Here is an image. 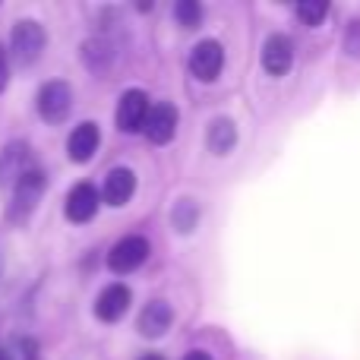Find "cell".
Returning <instances> with one entry per match:
<instances>
[{"label":"cell","mask_w":360,"mask_h":360,"mask_svg":"<svg viewBox=\"0 0 360 360\" xmlns=\"http://www.w3.org/2000/svg\"><path fill=\"white\" fill-rule=\"evenodd\" d=\"M130 304H133L130 288L114 281V285H108L105 291L98 294V300H95V316H98L101 323H117V319L130 310Z\"/></svg>","instance_id":"10"},{"label":"cell","mask_w":360,"mask_h":360,"mask_svg":"<svg viewBox=\"0 0 360 360\" xmlns=\"http://www.w3.org/2000/svg\"><path fill=\"white\" fill-rule=\"evenodd\" d=\"M184 360H212V357L205 354V351H190V354H186Z\"/></svg>","instance_id":"21"},{"label":"cell","mask_w":360,"mask_h":360,"mask_svg":"<svg viewBox=\"0 0 360 360\" xmlns=\"http://www.w3.org/2000/svg\"><path fill=\"white\" fill-rule=\"evenodd\" d=\"M174 228L180 231V234H186V231H193L196 228V218H199V212H196V205H193V199H180V202L174 205Z\"/></svg>","instance_id":"16"},{"label":"cell","mask_w":360,"mask_h":360,"mask_svg":"<svg viewBox=\"0 0 360 360\" xmlns=\"http://www.w3.org/2000/svg\"><path fill=\"white\" fill-rule=\"evenodd\" d=\"M35 105H38L41 120H48V124H63V120L70 117V108H73V89L63 79H51L38 89Z\"/></svg>","instance_id":"3"},{"label":"cell","mask_w":360,"mask_h":360,"mask_svg":"<svg viewBox=\"0 0 360 360\" xmlns=\"http://www.w3.org/2000/svg\"><path fill=\"white\" fill-rule=\"evenodd\" d=\"M44 186V171L41 168H29L22 177L13 184V199H10V221H25V218L35 212L38 199H41Z\"/></svg>","instance_id":"2"},{"label":"cell","mask_w":360,"mask_h":360,"mask_svg":"<svg viewBox=\"0 0 360 360\" xmlns=\"http://www.w3.org/2000/svg\"><path fill=\"white\" fill-rule=\"evenodd\" d=\"M32 168V149L29 143L16 139V143H6L0 152V186H13L25 171Z\"/></svg>","instance_id":"7"},{"label":"cell","mask_w":360,"mask_h":360,"mask_svg":"<svg viewBox=\"0 0 360 360\" xmlns=\"http://www.w3.org/2000/svg\"><path fill=\"white\" fill-rule=\"evenodd\" d=\"M98 143H101V133H98V127H95L92 120H86V124L73 127V133H70V139H67L70 162L86 165L89 158L98 152Z\"/></svg>","instance_id":"12"},{"label":"cell","mask_w":360,"mask_h":360,"mask_svg":"<svg viewBox=\"0 0 360 360\" xmlns=\"http://www.w3.org/2000/svg\"><path fill=\"white\" fill-rule=\"evenodd\" d=\"M205 143H209V149L215 152V155H228V152L234 149V143H237V127H234V120H228V117L212 120Z\"/></svg>","instance_id":"15"},{"label":"cell","mask_w":360,"mask_h":360,"mask_svg":"<svg viewBox=\"0 0 360 360\" xmlns=\"http://www.w3.org/2000/svg\"><path fill=\"white\" fill-rule=\"evenodd\" d=\"M6 82H10V60H6V51L0 44V92L6 89Z\"/></svg>","instance_id":"20"},{"label":"cell","mask_w":360,"mask_h":360,"mask_svg":"<svg viewBox=\"0 0 360 360\" xmlns=\"http://www.w3.org/2000/svg\"><path fill=\"white\" fill-rule=\"evenodd\" d=\"M174 16L184 29H196V25L202 22V6H199L196 0H180L174 6Z\"/></svg>","instance_id":"17"},{"label":"cell","mask_w":360,"mask_h":360,"mask_svg":"<svg viewBox=\"0 0 360 360\" xmlns=\"http://www.w3.org/2000/svg\"><path fill=\"white\" fill-rule=\"evenodd\" d=\"M139 360H165L162 354H146V357H139Z\"/></svg>","instance_id":"23"},{"label":"cell","mask_w":360,"mask_h":360,"mask_svg":"<svg viewBox=\"0 0 360 360\" xmlns=\"http://www.w3.org/2000/svg\"><path fill=\"white\" fill-rule=\"evenodd\" d=\"M294 13L300 16V22H304V25H319V22L326 19V13H329V6L307 0V4H297V6H294Z\"/></svg>","instance_id":"18"},{"label":"cell","mask_w":360,"mask_h":360,"mask_svg":"<svg viewBox=\"0 0 360 360\" xmlns=\"http://www.w3.org/2000/svg\"><path fill=\"white\" fill-rule=\"evenodd\" d=\"M48 35H44V25L35 19H19L10 32V54L19 67H32V63L41 57Z\"/></svg>","instance_id":"1"},{"label":"cell","mask_w":360,"mask_h":360,"mask_svg":"<svg viewBox=\"0 0 360 360\" xmlns=\"http://www.w3.org/2000/svg\"><path fill=\"white\" fill-rule=\"evenodd\" d=\"M146 114H149V95H146L143 89H130V92L120 95V105H117V127H120L124 133H136V130H143Z\"/></svg>","instance_id":"8"},{"label":"cell","mask_w":360,"mask_h":360,"mask_svg":"<svg viewBox=\"0 0 360 360\" xmlns=\"http://www.w3.org/2000/svg\"><path fill=\"white\" fill-rule=\"evenodd\" d=\"M221 67H224V48L215 41V38H205V41H199L196 48L190 51V70L199 82L218 79Z\"/></svg>","instance_id":"5"},{"label":"cell","mask_w":360,"mask_h":360,"mask_svg":"<svg viewBox=\"0 0 360 360\" xmlns=\"http://www.w3.org/2000/svg\"><path fill=\"white\" fill-rule=\"evenodd\" d=\"M149 259V240L146 237H124V240H117L111 247V253H108V269L117 275H127L133 272V269H139L143 262Z\"/></svg>","instance_id":"4"},{"label":"cell","mask_w":360,"mask_h":360,"mask_svg":"<svg viewBox=\"0 0 360 360\" xmlns=\"http://www.w3.org/2000/svg\"><path fill=\"white\" fill-rule=\"evenodd\" d=\"M146 136L149 143L165 146L174 139L177 133V108L171 101H158V105H149V114H146V124H143Z\"/></svg>","instance_id":"6"},{"label":"cell","mask_w":360,"mask_h":360,"mask_svg":"<svg viewBox=\"0 0 360 360\" xmlns=\"http://www.w3.org/2000/svg\"><path fill=\"white\" fill-rule=\"evenodd\" d=\"M0 360H13V354L6 348H0Z\"/></svg>","instance_id":"22"},{"label":"cell","mask_w":360,"mask_h":360,"mask_svg":"<svg viewBox=\"0 0 360 360\" xmlns=\"http://www.w3.org/2000/svg\"><path fill=\"white\" fill-rule=\"evenodd\" d=\"M294 63V44L288 35H269L262 44V67L269 76H285Z\"/></svg>","instance_id":"11"},{"label":"cell","mask_w":360,"mask_h":360,"mask_svg":"<svg viewBox=\"0 0 360 360\" xmlns=\"http://www.w3.org/2000/svg\"><path fill=\"white\" fill-rule=\"evenodd\" d=\"M133 193H136V174H133L130 168H114V171H108L105 186H101V196H105L108 205L120 209V205L130 202Z\"/></svg>","instance_id":"14"},{"label":"cell","mask_w":360,"mask_h":360,"mask_svg":"<svg viewBox=\"0 0 360 360\" xmlns=\"http://www.w3.org/2000/svg\"><path fill=\"white\" fill-rule=\"evenodd\" d=\"M19 357L22 360H38V345L32 342V338H22V342H19Z\"/></svg>","instance_id":"19"},{"label":"cell","mask_w":360,"mask_h":360,"mask_svg":"<svg viewBox=\"0 0 360 360\" xmlns=\"http://www.w3.org/2000/svg\"><path fill=\"white\" fill-rule=\"evenodd\" d=\"M171 323H174V313H171V307L165 304V300H149V304L143 307V313H139V335L143 338H162L165 332L171 329Z\"/></svg>","instance_id":"13"},{"label":"cell","mask_w":360,"mask_h":360,"mask_svg":"<svg viewBox=\"0 0 360 360\" xmlns=\"http://www.w3.org/2000/svg\"><path fill=\"white\" fill-rule=\"evenodd\" d=\"M63 212H67V218L73 224H86L95 218V212H98V190H95L92 184H76L73 190L67 193V202H63Z\"/></svg>","instance_id":"9"}]
</instances>
